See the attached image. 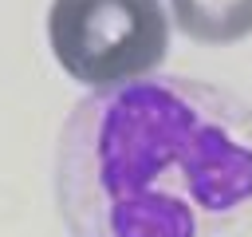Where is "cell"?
<instances>
[{
  "label": "cell",
  "instance_id": "obj_1",
  "mask_svg": "<svg viewBox=\"0 0 252 237\" xmlns=\"http://www.w3.org/2000/svg\"><path fill=\"white\" fill-rule=\"evenodd\" d=\"M71 237H240L252 229V103L146 75L75 103L55 142Z\"/></svg>",
  "mask_w": 252,
  "mask_h": 237
},
{
  "label": "cell",
  "instance_id": "obj_2",
  "mask_svg": "<svg viewBox=\"0 0 252 237\" xmlns=\"http://www.w3.org/2000/svg\"><path fill=\"white\" fill-rule=\"evenodd\" d=\"M47 43L59 67L94 91L146 79L169 51L161 0H51Z\"/></svg>",
  "mask_w": 252,
  "mask_h": 237
},
{
  "label": "cell",
  "instance_id": "obj_3",
  "mask_svg": "<svg viewBox=\"0 0 252 237\" xmlns=\"http://www.w3.org/2000/svg\"><path fill=\"white\" fill-rule=\"evenodd\" d=\"M177 32L193 43H240L252 36V0H169Z\"/></svg>",
  "mask_w": 252,
  "mask_h": 237
}]
</instances>
